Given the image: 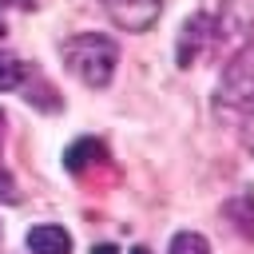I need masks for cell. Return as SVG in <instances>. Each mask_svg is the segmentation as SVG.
<instances>
[{"label": "cell", "instance_id": "obj_1", "mask_svg": "<svg viewBox=\"0 0 254 254\" xmlns=\"http://www.w3.org/2000/svg\"><path fill=\"white\" fill-rule=\"evenodd\" d=\"M115 64H119V48L111 36L83 32V36L64 40V67L87 87H107L115 75Z\"/></svg>", "mask_w": 254, "mask_h": 254}, {"label": "cell", "instance_id": "obj_2", "mask_svg": "<svg viewBox=\"0 0 254 254\" xmlns=\"http://www.w3.org/2000/svg\"><path fill=\"white\" fill-rule=\"evenodd\" d=\"M214 111L226 119H246L254 111V44L238 48L230 56V64L218 75V95H214Z\"/></svg>", "mask_w": 254, "mask_h": 254}, {"label": "cell", "instance_id": "obj_3", "mask_svg": "<svg viewBox=\"0 0 254 254\" xmlns=\"http://www.w3.org/2000/svg\"><path fill=\"white\" fill-rule=\"evenodd\" d=\"M107 16L123 32H147L163 16V0H107Z\"/></svg>", "mask_w": 254, "mask_h": 254}, {"label": "cell", "instance_id": "obj_4", "mask_svg": "<svg viewBox=\"0 0 254 254\" xmlns=\"http://www.w3.org/2000/svg\"><path fill=\"white\" fill-rule=\"evenodd\" d=\"M254 32V0H222L214 20V40H242Z\"/></svg>", "mask_w": 254, "mask_h": 254}, {"label": "cell", "instance_id": "obj_5", "mask_svg": "<svg viewBox=\"0 0 254 254\" xmlns=\"http://www.w3.org/2000/svg\"><path fill=\"white\" fill-rule=\"evenodd\" d=\"M214 40V20L210 16H190L187 24H183V32H179V67H190L202 52H206V44Z\"/></svg>", "mask_w": 254, "mask_h": 254}, {"label": "cell", "instance_id": "obj_6", "mask_svg": "<svg viewBox=\"0 0 254 254\" xmlns=\"http://www.w3.org/2000/svg\"><path fill=\"white\" fill-rule=\"evenodd\" d=\"M28 250L32 254H71V234L64 226H52V222H40L28 230Z\"/></svg>", "mask_w": 254, "mask_h": 254}, {"label": "cell", "instance_id": "obj_7", "mask_svg": "<svg viewBox=\"0 0 254 254\" xmlns=\"http://www.w3.org/2000/svg\"><path fill=\"white\" fill-rule=\"evenodd\" d=\"M107 151H103V143H95V139H79V143H71L67 151H64V167L71 171V175H79L91 159H103Z\"/></svg>", "mask_w": 254, "mask_h": 254}, {"label": "cell", "instance_id": "obj_8", "mask_svg": "<svg viewBox=\"0 0 254 254\" xmlns=\"http://www.w3.org/2000/svg\"><path fill=\"white\" fill-rule=\"evenodd\" d=\"M226 214L234 218V226H238L246 238H254V198H250V194L230 198V202H226Z\"/></svg>", "mask_w": 254, "mask_h": 254}, {"label": "cell", "instance_id": "obj_9", "mask_svg": "<svg viewBox=\"0 0 254 254\" xmlns=\"http://www.w3.org/2000/svg\"><path fill=\"white\" fill-rule=\"evenodd\" d=\"M24 75H28L24 60H20V56H12V52H0V91L20 87V83H24Z\"/></svg>", "mask_w": 254, "mask_h": 254}, {"label": "cell", "instance_id": "obj_10", "mask_svg": "<svg viewBox=\"0 0 254 254\" xmlns=\"http://www.w3.org/2000/svg\"><path fill=\"white\" fill-rule=\"evenodd\" d=\"M167 254H210V242L198 234V230H179L171 238V250Z\"/></svg>", "mask_w": 254, "mask_h": 254}, {"label": "cell", "instance_id": "obj_11", "mask_svg": "<svg viewBox=\"0 0 254 254\" xmlns=\"http://www.w3.org/2000/svg\"><path fill=\"white\" fill-rule=\"evenodd\" d=\"M0 198H4V202H16V198H20V194H16V183H12L8 171H0Z\"/></svg>", "mask_w": 254, "mask_h": 254}, {"label": "cell", "instance_id": "obj_12", "mask_svg": "<svg viewBox=\"0 0 254 254\" xmlns=\"http://www.w3.org/2000/svg\"><path fill=\"white\" fill-rule=\"evenodd\" d=\"M242 147H246V151L254 155V111H250V115L242 119Z\"/></svg>", "mask_w": 254, "mask_h": 254}, {"label": "cell", "instance_id": "obj_13", "mask_svg": "<svg viewBox=\"0 0 254 254\" xmlns=\"http://www.w3.org/2000/svg\"><path fill=\"white\" fill-rule=\"evenodd\" d=\"M91 254H119L111 242H99V246H91Z\"/></svg>", "mask_w": 254, "mask_h": 254}, {"label": "cell", "instance_id": "obj_14", "mask_svg": "<svg viewBox=\"0 0 254 254\" xmlns=\"http://www.w3.org/2000/svg\"><path fill=\"white\" fill-rule=\"evenodd\" d=\"M32 0H0V8H28Z\"/></svg>", "mask_w": 254, "mask_h": 254}, {"label": "cell", "instance_id": "obj_15", "mask_svg": "<svg viewBox=\"0 0 254 254\" xmlns=\"http://www.w3.org/2000/svg\"><path fill=\"white\" fill-rule=\"evenodd\" d=\"M127 254H151V250H147V246H131Z\"/></svg>", "mask_w": 254, "mask_h": 254}, {"label": "cell", "instance_id": "obj_16", "mask_svg": "<svg viewBox=\"0 0 254 254\" xmlns=\"http://www.w3.org/2000/svg\"><path fill=\"white\" fill-rule=\"evenodd\" d=\"M4 32H8V28H4V20H0V40H4Z\"/></svg>", "mask_w": 254, "mask_h": 254}, {"label": "cell", "instance_id": "obj_17", "mask_svg": "<svg viewBox=\"0 0 254 254\" xmlns=\"http://www.w3.org/2000/svg\"><path fill=\"white\" fill-rule=\"evenodd\" d=\"M0 139H4V115H0Z\"/></svg>", "mask_w": 254, "mask_h": 254}]
</instances>
